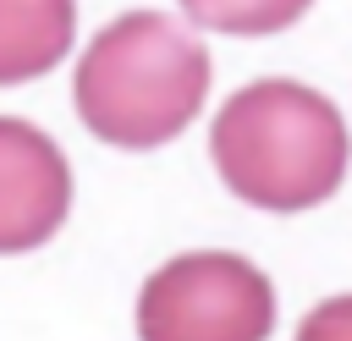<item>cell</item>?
<instances>
[{"label":"cell","mask_w":352,"mask_h":341,"mask_svg":"<svg viewBox=\"0 0 352 341\" xmlns=\"http://www.w3.org/2000/svg\"><path fill=\"white\" fill-rule=\"evenodd\" d=\"M209 160L220 182L270 214H302L341 192L352 138L341 110L292 77L236 88L209 121Z\"/></svg>","instance_id":"cell-1"},{"label":"cell","mask_w":352,"mask_h":341,"mask_svg":"<svg viewBox=\"0 0 352 341\" xmlns=\"http://www.w3.org/2000/svg\"><path fill=\"white\" fill-rule=\"evenodd\" d=\"M176 6L209 33L264 38V33H286L297 16H308L314 0H176Z\"/></svg>","instance_id":"cell-6"},{"label":"cell","mask_w":352,"mask_h":341,"mask_svg":"<svg viewBox=\"0 0 352 341\" xmlns=\"http://www.w3.org/2000/svg\"><path fill=\"white\" fill-rule=\"evenodd\" d=\"M275 286L242 253H176L138 292V341H270Z\"/></svg>","instance_id":"cell-3"},{"label":"cell","mask_w":352,"mask_h":341,"mask_svg":"<svg viewBox=\"0 0 352 341\" xmlns=\"http://www.w3.org/2000/svg\"><path fill=\"white\" fill-rule=\"evenodd\" d=\"M297 341H352V292L308 308V319L297 324Z\"/></svg>","instance_id":"cell-7"},{"label":"cell","mask_w":352,"mask_h":341,"mask_svg":"<svg viewBox=\"0 0 352 341\" xmlns=\"http://www.w3.org/2000/svg\"><path fill=\"white\" fill-rule=\"evenodd\" d=\"M72 99L94 138L116 148H160L198 121L209 99V50L165 11H126L88 38Z\"/></svg>","instance_id":"cell-2"},{"label":"cell","mask_w":352,"mask_h":341,"mask_svg":"<svg viewBox=\"0 0 352 341\" xmlns=\"http://www.w3.org/2000/svg\"><path fill=\"white\" fill-rule=\"evenodd\" d=\"M77 33V0H0V88L55 72Z\"/></svg>","instance_id":"cell-5"},{"label":"cell","mask_w":352,"mask_h":341,"mask_svg":"<svg viewBox=\"0 0 352 341\" xmlns=\"http://www.w3.org/2000/svg\"><path fill=\"white\" fill-rule=\"evenodd\" d=\"M72 209V165L60 143L16 116H0V253L44 248Z\"/></svg>","instance_id":"cell-4"}]
</instances>
